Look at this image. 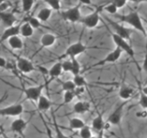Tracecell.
Segmentation results:
<instances>
[{"label": "cell", "mask_w": 147, "mask_h": 138, "mask_svg": "<svg viewBox=\"0 0 147 138\" xmlns=\"http://www.w3.org/2000/svg\"><path fill=\"white\" fill-rule=\"evenodd\" d=\"M63 62H57L48 70L49 76L51 78H56L61 76L63 73Z\"/></svg>", "instance_id": "cell-20"}, {"label": "cell", "mask_w": 147, "mask_h": 138, "mask_svg": "<svg viewBox=\"0 0 147 138\" xmlns=\"http://www.w3.org/2000/svg\"><path fill=\"white\" fill-rule=\"evenodd\" d=\"M1 138H4V137H3V136H2V137H1Z\"/></svg>", "instance_id": "cell-49"}, {"label": "cell", "mask_w": 147, "mask_h": 138, "mask_svg": "<svg viewBox=\"0 0 147 138\" xmlns=\"http://www.w3.org/2000/svg\"><path fill=\"white\" fill-rule=\"evenodd\" d=\"M28 126V122L22 118H17L11 122L10 131L22 135Z\"/></svg>", "instance_id": "cell-13"}, {"label": "cell", "mask_w": 147, "mask_h": 138, "mask_svg": "<svg viewBox=\"0 0 147 138\" xmlns=\"http://www.w3.org/2000/svg\"><path fill=\"white\" fill-rule=\"evenodd\" d=\"M44 89H45V84H41L39 86L26 87L22 91L25 94L27 99L33 101V102H38L40 98L42 96V91Z\"/></svg>", "instance_id": "cell-5"}, {"label": "cell", "mask_w": 147, "mask_h": 138, "mask_svg": "<svg viewBox=\"0 0 147 138\" xmlns=\"http://www.w3.org/2000/svg\"><path fill=\"white\" fill-rule=\"evenodd\" d=\"M99 11L100 8H98L94 12H92L91 14H88L85 17H82L80 22L84 25L87 29H94L96 26L98 25L100 17H99Z\"/></svg>", "instance_id": "cell-10"}, {"label": "cell", "mask_w": 147, "mask_h": 138, "mask_svg": "<svg viewBox=\"0 0 147 138\" xmlns=\"http://www.w3.org/2000/svg\"><path fill=\"white\" fill-rule=\"evenodd\" d=\"M78 2L81 3L82 5H88V6H91L92 5L91 0H78Z\"/></svg>", "instance_id": "cell-42"}, {"label": "cell", "mask_w": 147, "mask_h": 138, "mask_svg": "<svg viewBox=\"0 0 147 138\" xmlns=\"http://www.w3.org/2000/svg\"><path fill=\"white\" fill-rule=\"evenodd\" d=\"M86 124L82 119L74 117L69 119V127L71 130H81L83 127H85Z\"/></svg>", "instance_id": "cell-22"}, {"label": "cell", "mask_w": 147, "mask_h": 138, "mask_svg": "<svg viewBox=\"0 0 147 138\" xmlns=\"http://www.w3.org/2000/svg\"><path fill=\"white\" fill-rule=\"evenodd\" d=\"M7 43L9 45V47H10L12 50H21L23 48V46H24V44H23V41L20 37V35L9 38L7 40Z\"/></svg>", "instance_id": "cell-21"}, {"label": "cell", "mask_w": 147, "mask_h": 138, "mask_svg": "<svg viewBox=\"0 0 147 138\" xmlns=\"http://www.w3.org/2000/svg\"><path fill=\"white\" fill-rule=\"evenodd\" d=\"M42 122H43L44 125H45V127H46V132H47V135H48V138H56V137H54V136L52 135V131H51L50 127L47 125V123H46V122L43 121V120H42Z\"/></svg>", "instance_id": "cell-40"}, {"label": "cell", "mask_w": 147, "mask_h": 138, "mask_svg": "<svg viewBox=\"0 0 147 138\" xmlns=\"http://www.w3.org/2000/svg\"><path fill=\"white\" fill-rule=\"evenodd\" d=\"M9 7H10V3L7 0L5 2L0 3V12H6V10H7V8Z\"/></svg>", "instance_id": "cell-38"}, {"label": "cell", "mask_w": 147, "mask_h": 138, "mask_svg": "<svg viewBox=\"0 0 147 138\" xmlns=\"http://www.w3.org/2000/svg\"><path fill=\"white\" fill-rule=\"evenodd\" d=\"M72 68H73V63L72 60H64L63 62V72H72Z\"/></svg>", "instance_id": "cell-34"}, {"label": "cell", "mask_w": 147, "mask_h": 138, "mask_svg": "<svg viewBox=\"0 0 147 138\" xmlns=\"http://www.w3.org/2000/svg\"><path fill=\"white\" fill-rule=\"evenodd\" d=\"M24 112V107L21 103L8 105L0 110V114L3 117H18Z\"/></svg>", "instance_id": "cell-8"}, {"label": "cell", "mask_w": 147, "mask_h": 138, "mask_svg": "<svg viewBox=\"0 0 147 138\" xmlns=\"http://www.w3.org/2000/svg\"><path fill=\"white\" fill-rule=\"evenodd\" d=\"M91 105L86 100H79L73 106V112L76 114H85L90 110Z\"/></svg>", "instance_id": "cell-16"}, {"label": "cell", "mask_w": 147, "mask_h": 138, "mask_svg": "<svg viewBox=\"0 0 147 138\" xmlns=\"http://www.w3.org/2000/svg\"><path fill=\"white\" fill-rule=\"evenodd\" d=\"M142 91L144 92V94H146V95H147V86H145V87H142Z\"/></svg>", "instance_id": "cell-45"}, {"label": "cell", "mask_w": 147, "mask_h": 138, "mask_svg": "<svg viewBox=\"0 0 147 138\" xmlns=\"http://www.w3.org/2000/svg\"><path fill=\"white\" fill-rule=\"evenodd\" d=\"M86 50V45H85L82 41H76V43H72L71 45L68 46L63 56H67L69 58H76L77 55L84 53Z\"/></svg>", "instance_id": "cell-9"}, {"label": "cell", "mask_w": 147, "mask_h": 138, "mask_svg": "<svg viewBox=\"0 0 147 138\" xmlns=\"http://www.w3.org/2000/svg\"><path fill=\"white\" fill-rule=\"evenodd\" d=\"M96 136H98V138H105V136H104V131L100 132L98 133H96Z\"/></svg>", "instance_id": "cell-44"}, {"label": "cell", "mask_w": 147, "mask_h": 138, "mask_svg": "<svg viewBox=\"0 0 147 138\" xmlns=\"http://www.w3.org/2000/svg\"><path fill=\"white\" fill-rule=\"evenodd\" d=\"M20 27H21V24H16L15 26L7 28L1 35V39L0 40H1L2 43H4L5 41H7L9 38H11V37L20 35Z\"/></svg>", "instance_id": "cell-14"}, {"label": "cell", "mask_w": 147, "mask_h": 138, "mask_svg": "<svg viewBox=\"0 0 147 138\" xmlns=\"http://www.w3.org/2000/svg\"><path fill=\"white\" fill-rule=\"evenodd\" d=\"M81 3L78 2L77 5L74 6L70 8L66 9L61 13L62 18L64 20H67L69 22L72 23H76V22H80L81 18H82V15H81Z\"/></svg>", "instance_id": "cell-2"}, {"label": "cell", "mask_w": 147, "mask_h": 138, "mask_svg": "<svg viewBox=\"0 0 147 138\" xmlns=\"http://www.w3.org/2000/svg\"><path fill=\"white\" fill-rule=\"evenodd\" d=\"M0 18H1L2 24L6 28L15 26V23L18 20L17 17L10 12H0Z\"/></svg>", "instance_id": "cell-15"}, {"label": "cell", "mask_w": 147, "mask_h": 138, "mask_svg": "<svg viewBox=\"0 0 147 138\" xmlns=\"http://www.w3.org/2000/svg\"><path fill=\"white\" fill-rule=\"evenodd\" d=\"M42 1L48 4L53 10L59 11L61 9V0H42Z\"/></svg>", "instance_id": "cell-30"}, {"label": "cell", "mask_w": 147, "mask_h": 138, "mask_svg": "<svg viewBox=\"0 0 147 138\" xmlns=\"http://www.w3.org/2000/svg\"><path fill=\"white\" fill-rule=\"evenodd\" d=\"M38 105H37V107H38V110L39 112H45L49 110L52 107V101H51L47 97L42 95L40 98L38 102Z\"/></svg>", "instance_id": "cell-19"}, {"label": "cell", "mask_w": 147, "mask_h": 138, "mask_svg": "<svg viewBox=\"0 0 147 138\" xmlns=\"http://www.w3.org/2000/svg\"><path fill=\"white\" fill-rule=\"evenodd\" d=\"M5 1H7V0H1V2H0V3H2V2H5Z\"/></svg>", "instance_id": "cell-48"}, {"label": "cell", "mask_w": 147, "mask_h": 138, "mask_svg": "<svg viewBox=\"0 0 147 138\" xmlns=\"http://www.w3.org/2000/svg\"><path fill=\"white\" fill-rule=\"evenodd\" d=\"M0 66H1V68H7V69L8 62H7V60L5 58L4 56H2L1 58H0Z\"/></svg>", "instance_id": "cell-39"}, {"label": "cell", "mask_w": 147, "mask_h": 138, "mask_svg": "<svg viewBox=\"0 0 147 138\" xmlns=\"http://www.w3.org/2000/svg\"><path fill=\"white\" fill-rule=\"evenodd\" d=\"M128 0H109V3L113 4L118 9L122 8L126 5Z\"/></svg>", "instance_id": "cell-35"}, {"label": "cell", "mask_w": 147, "mask_h": 138, "mask_svg": "<svg viewBox=\"0 0 147 138\" xmlns=\"http://www.w3.org/2000/svg\"><path fill=\"white\" fill-rule=\"evenodd\" d=\"M27 22H29L30 24L32 26V28H33L34 30L36 29H39V28L41 26V23H40V20H39L37 17H32V16H30V17H28L26 18V20Z\"/></svg>", "instance_id": "cell-29"}, {"label": "cell", "mask_w": 147, "mask_h": 138, "mask_svg": "<svg viewBox=\"0 0 147 138\" xmlns=\"http://www.w3.org/2000/svg\"><path fill=\"white\" fill-rule=\"evenodd\" d=\"M116 18H119L121 22L126 23L129 26H131L132 29L142 32L144 36L146 35L145 27L144 26V23H142V20L138 12L133 11L126 14V15H116Z\"/></svg>", "instance_id": "cell-1"}, {"label": "cell", "mask_w": 147, "mask_h": 138, "mask_svg": "<svg viewBox=\"0 0 147 138\" xmlns=\"http://www.w3.org/2000/svg\"><path fill=\"white\" fill-rule=\"evenodd\" d=\"M142 69L144 71L147 73V53L144 55V62H142Z\"/></svg>", "instance_id": "cell-41"}, {"label": "cell", "mask_w": 147, "mask_h": 138, "mask_svg": "<svg viewBox=\"0 0 147 138\" xmlns=\"http://www.w3.org/2000/svg\"><path fill=\"white\" fill-rule=\"evenodd\" d=\"M73 81L75 82V84L76 85L77 87H85L87 85V81L85 78L84 76H82L81 74L77 76H74Z\"/></svg>", "instance_id": "cell-26"}, {"label": "cell", "mask_w": 147, "mask_h": 138, "mask_svg": "<svg viewBox=\"0 0 147 138\" xmlns=\"http://www.w3.org/2000/svg\"><path fill=\"white\" fill-rule=\"evenodd\" d=\"M76 97V94L75 91H66L63 92V104H68L73 101V99Z\"/></svg>", "instance_id": "cell-28"}, {"label": "cell", "mask_w": 147, "mask_h": 138, "mask_svg": "<svg viewBox=\"0 0 147 138\" xmlns=\"http://www.w3.org/2000/svg\"><path fill=\"white\" fill-rule=\"evenodd\" d=\"M34 33V29L29 22L25 21L23 24H21L20 27V36L24 37V38H29L31 37Z\"/></svg>", "instance_id": "cell-23"}, {"label": "cell", "mask_w": 147, "mask_h": 138, "mask_svg": "<svg viewBox=\"0 0 147 138\" xmlns=\"http://www.w3.org/2000/svg\"><path fill=\"white\" fill-rule=\"evenodd\" d=\"M17 67L22 74H30L36 70V67L32 62L25 57H18Z\"/></svg>", "instance_id": "cell-11"}, {"label": "cell", "mask_w": 147, "mask_h": 138, "mask_svg": "<svg viewBox=\"0 0 147 138\" xmlns=\"http://www.w3.org/2000/svg\"><path fill=\"white\" fill-rule=\"evenodd\" d=\"M139 105L144 110H147V95L144 94V92L142 91V89L139 94Z\"/></svg>", "instance_id": "cell-33"}, {"label": "cell", "mask_w": 147, "mask_h": 138, "mask_svg": "<svg viewBox=\"0 0 147 138\" xmlns=\"http://www.w3.org/2000/svg\"><path fill=\"white\" fill-rule=\"evenodd\" d=\"M132 3H142V2H147V0H128Z\"/></svg>", "instance_id": "cell-43"}, {"label": "cell", "mask_w": 147, "mask_h": 138, "mask_svg": "<svg viewBox=\"0 0 147 138\" xmlns=\"http://www.w3.org/2000/svg\"><path fill=\"white\" fill-rule=\"evenodd\" d=\"M72 60L73 63V68H72V72L71 74L73 76H77L81 74V64L80 63L77 61L76 58H70Z\"/></svg>", "instance_id": "cell-27"}, {"label": "cell", "mask_w": 147, "mask_h": 138, "mask_svg": "<svg viewBox=\"0 0 147 138\" xmlns=\"http://www.w3.org/2000/svg\"><path fill=\"white\" fill-rule=\"evenodd\" d=\"M90 138H98V136H96V135H92Z\"/></svg>", "instance_id": "cell-46"}, {"label": "cell", "mask_w": 147, "mask_h": 138, "mask_svg": "<svg viewBox=\"0 0 147 138\" xmlns=\"http://www.w3.org/2000/svg\"><path fill=\"white\" fill-rule=\"evenodd\" d=\"M136 90L128 84H122L119 89V97L124 101L130 100L135 95Z\"/></svg>", "instance_id": "cell-12"}, {"label": "cell", "mask_w": 147, "mask_h": 138, "mask_svg": "<svg viewBox=\"0 0 147 138\" xmlns=\"http://www.w3.org/2000/svg\"><path fill=\"white\" fill-rule=\"evenodd\" d=\"M105 20L109 22V24L110 26H111L115 33L118 34L119 36H121V38L127 40L128 41H131L132 29H131V28H127L125 26H123L122 24H119V23H118L116 21H113L112 20H110V18H109L107 17H105Z\"/></svg>", "instance_id": "cell-3"}, {"label": "cell", "mask_w": 147, "mask_h": 138, "mask_svg": "<svg viewBox=\"0 0 147 138\" xmlns=\"http://www.w3.org/2000/svg\"><path fill=\"white\" fill-rule=\"evenodd\" d=\"M145 30H146V35H145V37H146V38H147V27L145 28Z\"/></svg>", "instance_id": "cell-47"}, {"label": "cell", "mask_w": 147, "mask_h": 138, "mask_svg": "<svg viewBox=\"0 0 147 138\" xmlns=\"http://www.w3.org/2000/svg\"><path fill=\"white\" fill-rule=\"evenodd\" d=\"M92 135V129L86 125L85 127H83L81 130H79V136L80 138H90Z\"/></svg>", "instance_id": "cell-31"}, {"label": "cell", "mask_w": 147, "mask_h": 138, "mask_svg": "<svg viewBox=\"0 0 147 138\" xmlns=\"http://www.w3.org/2000/svg\"><path fill=\"white\" fill-rule=\"evenodd\" d=\"M56 36L53 33H45L41 36L40 38V45L42 48H48L52 47L54 43H56Z\"/></svg>", "instance_id": "cell-18"}, {"label": "cell", "mask_w": 147, "mask_h": 138, "mask_svg": "<svg viewBox=\"0 0 147 138\" xmlns=\"http://www.w3.org/2000/svg\"><path fill=\"white\" fill-rule=\"evenodd\" d=\"M76 85L75 84V82L72 80H67V81H63L62 83V89L63 92L66 91H75L76 89Z\"/></svg>", "instance_id": "cell-25"}, {"label": "cell", "mask_w": 147, "mask_h": 138, "mask_svg": "<svg viewBox=\"0 0 147 138\" xmlns=\"http://www.w3.org/2000/svg\"><path fill=\"white\" fill-rule=\"evenodd\" d=\"M106 125H107V122H104L103 116L101 114H98V116H96L93 119V121H92V130L96 132V133L104 131Z\"/></svg>", "instance_id": "cell-17"}, {"label": "cell", "mask_w": 147, "mask_h": 138, "mask_svg": "<svg viewBox=\"0 0 147 138\" xmlns=\"http://www.w3.org/2000/svg\"><path fill=\"white\" fill-rule=\"evenodd\" d=\"M54 131H55V137L56 138H69L66 135H64L63 131L59 128V126L57 125V123L55 121H54Z\"/></svg>", "instance_id": "cell-36"}, {"label": "cell", "mask_w": 147, "mask_h": 138, "mask_svg": "<svg viewBox=\"0 0 147 138\" xmlns=\"http://www.w3.org/2000/svg\"><path fill=\"white\" fill-rule=\"evenodd\" d=\"M34 5V0H21L22 10L24 12H30Z\"/></svg>", "instance_id": "cell-32"}, {"label": "cell", "mask_w": 147, "mask_h": 138, "mask_svg": "<svg viewBox=\"0 0 147 138\" xmlns=\"http://www.w3.org/2000/svg\"><path fill=\"white\" fill-rule=\"evenodd\" d=\"M104 10L106 12H108L109 14H112V15H114V14H116L117 11H118V8L114 6L113 4H110L109 3L108 5H106V7H104Z\"/></svg>", "instance_id": "cell-37"}, {"label": "cell", "mask_w": 147, "mask_h": 138, "mask_svg": "<svg viewBox=\"0 0 147 138\" xmlns=\"http://www.w3.org/2000/svg\"><path fill=\"white\" fill-rule=\"evenodd\" d=\"M111 37H112L113 43L116 45V47L122 50L123 53H127L129 56L134 60V51H133V48L131 46V44L129 43V41L125 39L121 38V36H119L118 34L115 33V32H112Z\"/></svg>", "instance_id": "cell-4"}, {"label": "cell", "mask_w": 147, "mask_h": 138, "mask_svg": "<svg viewBox=\"0 0 147 138\" xmlns=\"http://www.w3.org/2000/svg\"><path fill=\"white\" fill-rule=\"evenodd\" d=\"M122 50H121L119 48L116 47L113 51H111L110 53H109L106 56L101 59L100 61H98V63L94 64L90 68H94V67H98V66H105L107 64H113L115 62H117L118 60L121 58V54H122Z\"/></svg>", "instance_id": "cell-7"}, {"label": "cell", "mask_w": 147, "mask_h": 138, "mask_svg": "<svg viewBox=\"0 0 147 138\" xmlns=\"http://www.w3.org/2000/svg\"><path fill=\"white\" fill-rule=\"evenodd\" d=\"M53 9L51 7H43L37 14V18L40 20V22H46L50 20L51 16H52Z\"/></svg>", "instance_id": "cell-24"}, {"label": "cell", "mask_w": 147, "mask_h": 138, "mask_svg": "<svg viewBox=\"0 0 147 138\" xmlns=\"http://www.w3.org/2000/svg\"><path fill=\"white\" fill-rule=\"evenodd\" d=\"M128 101H123L121 104H119L114 109L113 112L109 115L107 119V122L109 125H119L121 122L122 116H123V110L124 107L126 106Z\"/></svg>", "instance_id": "cell-6"}]
</instances>
